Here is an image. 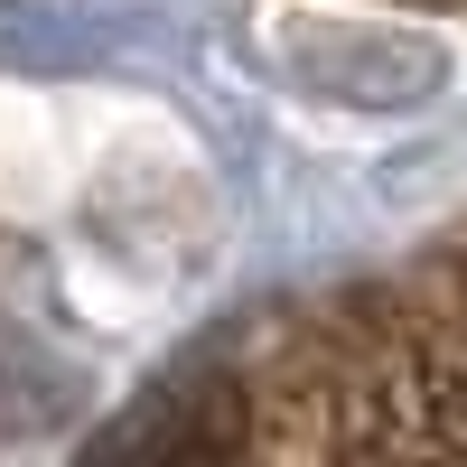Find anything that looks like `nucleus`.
<instances>
[{
  "label": "nucleus",
  "mask_w": 467,
  "mask_h": 467,
  "mask_svg": "<svg viewBox=\"0 0 467 467\" xmlns=\"http://www.w3.org/2000/svg\"><path fill=\"white\" fill-rule=\"evenodd\" d=\"M66 290L94 327H160L224 262V187L197 131L160 103L85 94L66 169Z\"/></svg>",
  "instance_id": "obj_1"
},
{
  "label": "nucleus",
  "mask_w": 467,
  "mask_h": 467,
  "mask_svg": "<svg viewBox=\"0 0 467 467\" xmlns=\"http://www.w3.org/2000/svg\"><path fill=\"white\" fill-rule=\"evenodd\" d=\"M262 47L308 103H346V112H411L449 75V47L431 28L374 10H271Z\"/></svg>",
  "instance_id": "obj_2"
},
{
  "label": "nucleus",
  "mask_w": 467,
  "mask_h": 467,
  "mask_svg": "<svg viewBox=\"0 0 467 467\" xmlns=\"http://www.w3.org/2000/svg\"><path fill=\"white\" fill-rule=\"evenodd\" d=\"M75 169V103L0 85V215H57Z\"/></svg>",
  "instance_id": "obj_3"
}]
</instances>
